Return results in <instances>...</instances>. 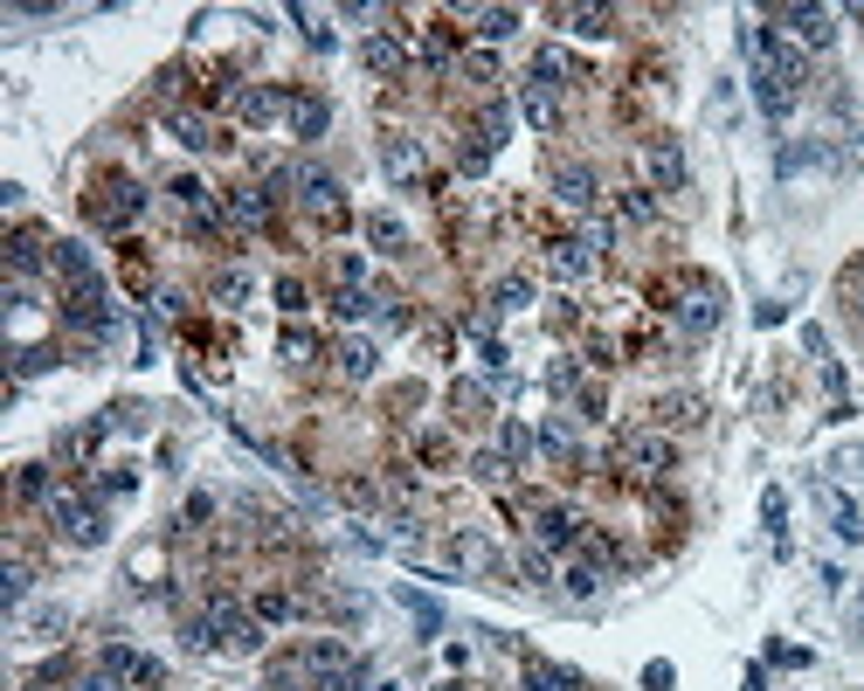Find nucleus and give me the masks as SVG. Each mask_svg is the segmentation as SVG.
<instances>
[{"instance_id": "51", "label": "nucleus", "mask_w": 864, "mask_h": 691, "mask_svg": "<svg viewBox=\"0 0 864 691\" xmlns=\"http://www.w3.org/2000/svg\"><path fill=\"white\" fill-rule=\"evenodd\" d=\"M21 691H62L56 678H28V684H21Z\"/></svg>"}, {"instance_id": "13", "label": "nucleus", "mask_w": 864, "mask_h": 691, "mask_svg": "<svg viewBox=\"0 0 864 691\" xmlns=\"http://www.w3.org/2000/svg\"><path fill=\"white\" fill-rule=\"evenodd\" d=\"M222 222H235V229H264V222H270V194H264V187H235V194H222Z\"/></svg>"}, {"instance_id": "27", "label": "nucleus", "mask_w": 864, "mask_h": 691, "mask_svg": "<svg viewBox=\"0 0 864 691\" xmlns=\"http://www.w3.org/2000/svg\"><path fill=\"white\" fill-rule=\"evenodd\" d=\"M505 132H512V112H505V104H484V112H478V145L491 153V145H505Z\"/></svg>"}, {"instance_id": "4", "label": "nucleus", "mask_w": 864, "mask_h": 691, "mask_svg": "<svg viewBox=\"0 0 864 691\" xmlns=\"http://www.w3.org/2000/svg\"><path fill=\"white\" fill-rule=\"evenodd\" d=\"M49 518H56V532H62V539H77V547H97V539H104L97 505H83L77 491H49Z\"/></svg>"}, {"instance_id": "6", "label": "nucleus", "mask_w": 864, "mask_h": 691, "mask_svg": "<svg viewBox=\"0 0 864 691\" xmlns=\"http://www.w3.org/2000/svg\"><path fill=\"white\" fill-rule=\"evenodd\" d=\"M62 318H70L77 332H104V326H112V305H104V277H97V284H77L70 297H62Z\"/></svg>"}, {"instance_id": "34", "label": "nucleus", "mask_w": 864, "mask_h": 691, "mask_svg": "<svg viewBox=\"0 0 864 691\" xmlns=\"http://www.w3.org/2000/svg\"><path fill=\"white\" fill-rule=\"evenodd\" d=\"M518 567H526L533 588H553V560H547V547H526V553H518Z\"/></svg>"}, {"instance_id": "23", "label": "nucleus", "mask_w": 864, "mask_h": 691, "mask_svg": "<svg viewBox=\"0 0 864 691\" xmlns=\"http://www.w3.org/2000/svg\"><path fill=\"white\" fill-rule=\"evenodd\" d=\"M166 132L180 139L187 153H208V145H222V139H214V125H208L201 112H173V118H166Z\"/></svg>"}, {"instance_id": "16", "label": "nucleus", "mask_w": 864, "mask_h": 691, "mask_svg": "<svg viewBox=\"0 0 864 691\" xmlns=\"http://www.w3.org/2000/svg\"><path fill=\"white\" fill-rule=\"evenodd\" d=\"M49 270H56L70 291H77V284H97V263H91V249H83V243H56V249H49Z\"/></svg>"}, {"instance_id": "49", "label": "nucleus", "mask_w": 864, "mask_h": 691, "mask_svg": "<svg viewBox=\"0 0 864 691\" xmlns=\"http://www.w3.org/2000/svg\"><path fill=\"white\" fill-rule=\"evenodd\" d=\"M622 208H630V222H651V214H657V201H651V194H630Z\"/></svg>"}, {"instance_id": "44", "label": "nucleus", "mask_w": 864, "mask_h": 691, "mask_svg": "<svg viewBox=\"0 0 864 691\" xmlns=\"http://www.w3.org/2000/svg\"><path fill=\"white\" fill-rule=\"evenodd\" d=\"M595 588H602V574H595V567H568V595H581V601H588Z\"/></svg>"}, {"instance_id": "45", "label": "nucleus", "mask_w": 864, "mask_h": 691, "mask_svg": "<svg viewBox=\"0 0 864 691\" xmlns=\"http://www.w3.org/2000/svg\"><path fill=\"white\" fill-rule=\"evenodd\" d=\"M62 622H70V616H62V609H35V616H28V630H35V636H56V630H62Z\"/></svg>"}, {"instance_id": "1", "label": "nucleus", "mask_w": 864, "mask_h": 691, "mask_svg": "<svg viewBox=\"0 0 864 691\" xmlns=\"http://www.w3.org/2000/svg\"><path fill=\"white\" fill-rule=\"evenodd\" d=\"M83 214H91L97 229H132L145 214V187L132 180V173H104V180L91 187V201H83Z\"/></svg>"}, {"instance_id": "43", "label": "nucleus", "mask_w": 864, "mask_h": 691, "mask_svg": "<svg viewBox=\"0 0 864 691\" xmlns=\"http://www.w3.org/2000/svg\"><path fill=\"white\" fill-rule=\"evenodd\" d=\"M332 312H339V318H366V312H374V297H366V291H339Z\"/></svg>"}, {"instance_id": "10", "label": "nucleus", "mask_w": 864, "mask_h": 691, "mask_svg": "<svg viewBox=\"0 0 864 691\" xmlns=\"http://www.w3.org/2000/svg\"><path fill=\"white\" fill-rule=\"evenodd\" d=\"M672 318H678V332H685V339H705L712 326H720V291H691V297H678Z\"/></svg>"}, {"instance_id": "47", "label": "nucleus", "mask_w": 864, "mask_h": 691, "mask_svg": "<svg viewBox=\"0 0 864 691\" xmlns=\"http://www.w3.org/2000/svg\"><path fill=\"white\" fill-rule=\"evenodd\" d=\"M449 401H457V408H484V387L478 380H457V387H449Z\"/></svg>"}, {"instance_id": "9", "label": "nucleus", "mask_w": 864, "mask_h": 691, "mask_svg": "<svg viewBox=\"0 0 864 691\" xmlns=\"http://www.w3.org/2000/svg\"><path fill=\"white\" fill-rule=\"evenodd\" d=\"M533 539H539V547H553V553H568L574 539H581V518L568 505H539L533 512Z\"/></svg>"}, {"instance_id": "36", "label": "nucleus", "mask_w": 864, "mask_h": 691, "mask_svg": "<svg viewBox=\"0 0 864 691\" xmlns=\"http://www.w3.org/2000/svg\"><path fill=\"white\" fill-rule=\"evenodd\" d=\"M539 449H547V457H574V429L568 422H547V429H539Z\"/></svg>"}, {"instance_id": "48", "label": "nucleus", "mask_w": 864, "mask_h": 691, "mask_svg": "<svg viewBox=\"0 0 864 691\" xmlns=\"http://www.w3.org/2000/svg\"><path fill=\"white\" fill-rule=\"evenodd\" d=\"M318 346H312V332H284V360H312Z\"/></svg>"}, {"instance_id": "11", "label": "nucleus", "mask_w": 864, "mask_h": 691, "mask_svg": "<svg viewBox=\"0 0 864 691\" xmlns=\"http://www.w3.org/2000/svg\"><path fill=\"white\" fill-rule=\"evenodd\" d=\"M643 173H651L657 187H685V153H678V139H643Z\"/></svg>"}, {"instance_id": "40", "label": "nucleus", "mask_w": 864, "mask_h": 691, "mask_svg": "<svg viewBox=\"0 0 864 691\" xmlns=\"http://www.w3.org/2000/svg\"><path fill=\"white\" fill-rule=\"evenodd\" d=\"M830 470H837V478H864V443L837 449V457H830Z\"/></svg>"}, {"instance_id": "41", "label": "nucleus", "mask_w": 864, "mask_h": 691, "mask_svg": "<svg viewBox=\"0 0 864 691\" xmlns=\"http://www.w3.org/2000/svg\"><path fill=\"white\" fill-rule=\"evenodd\" d=\"M526 297H533V284H526V277H505V284H499V312H518Z\"/></svg>"}, {"instance_id": "19", "label": "nucleus", "mask_w": 864, "mask_h": 691, "mask_svg": "<svg viewBox=\"0 0 864 691\" xmlns=\"http://www.w3.org/2000/svg\"><path fill=\"white\" fill-rule=\"evenodd\" d=\"M449 560L470 567V574H491V567H499V547H491L484 532H457V539H449Z\"/></svg>"}, {"instance_id": "3", "label": "nucleus", "mask_w": 864, "mask_h": 691, "mask_svg": "<svg viewBox=\"0 0 864 691\" xmlns=\"http://www.w3.org/2000/svg\"><path fill=\"white\" fill-rule=\"evenodd\" d=\"M208 643H222V651L249 657L256 643H264V630H256V616H243L229 595H214V601H208Z\"/></svg>"}, {"instance_id": "26", "label": "nucleus", "mask_w": 864, "mask_h": 691, "mask_svg": "<svg viewBox=\"0 0 864 691\" xmlns=\"http://www.w3.org/2000/svg\"><path fill=\"white\" fill-rule=\"evenodd\" d=\"M360 56H366V70H374V77H395V70H401V62H408L395 35H374V42H366V49H360Z\"/></svg>"}, {"instance_id": "8", "label": "nucleus", "mask_w": 864, "mask_h": 691, "mask_svg": "<svg viewBox=\"0 0 864 691\" xmlns=\"http://www.w3.org/2000/svg\"><path fill=\"white\" fill-rule=\"evenodd\" d=\"M104 671H112L118 684H166V664L145 657V651H125V643H112V651H104Z\"/></svg>"}, {"instance_id": "21", "label": "nucleus", "mask_w": 864, "mask_h": 691, "mask_svg": "<svg viewBox=\"0 0 864 691\" xmlns=\"http://www.w3.org/2000/svg\"><path fill=\"white\" fill-rule=\"evenodd\" d=\"M326 125H332V104L326 97H291V132L297 139H326Z\"/></svg>"}, {"instance_id": "37", "label": "nucleus", "mask_w": 864, "mask_h": 691, "mask_svg": "<svg viewBox=\"0 0 864 691\" xmlns=\"http://www.w3.org/2000/svg\"><path fill=\"white\" fill-rule=\"evenodd\" d=\"M464 77L470 83H499V56H491V49H470L464 56Z\"/></svg>"}, {"instance_id": "35", "label": "nucleus", "mask_w": 864, "mask_h": 691, "mask_svg": "<svg viewBox=\"0 0 864 691\" xmlns=\"http://www.w3.org/2000/svg\"><path fill=\"white\" fill-rule=\"evenodd\" d=\"M470 470H478L484 484H505L512 478V457H505V449H484V457H470Z\"/></svg>"}, {"instance_id": "18", "label": "nucleus", "mask_w": 864, "mask_h": 691, "mask_svg": "<svg viewBox=\"0 0 864 691\" xmlns=\"http://www.w3.org/2000/svg\"><path fill=\"white\" fill-rule=\"evenodd\" d=\"M277 112H291V97L264 91V83H249V91H235V118H243V125H270Z\"/></svg>"}, {"instance_id": "14", "label": "nucleus", "mask_w": 864, "mask_h": 691, "mask_svg": "<svg viewBox=\"0 0 864 691\" xmlns=\"http://www.w3.org/2000/svg\"><path fill=\"white\" fill-rule=\"evenodd\" d=\"M518 112H526V125H533V132H553V125H560V91L533 77L526 91H518Z\"/></svg>"}, {"instance_id": "50", "label": "nucleus", "mask_w": 864, "mask_h": 691, "mask_svg": "<svg viewBox=\"0 0 864 691\" xmlns=\"http://www.w3.org/2000/svg\"><path fill=\"white\" fill-rule=\"evenodd\" d=\"M83 691H118V678H112V671H104V678H91V684H83Z\"/></svg>"}, {"instance_id": "42", "label": "nucleus", "mask_w": 864, "mask_h": 691, "mask_svg": "<svg viewBox=\"0 0 864 691\" xmlns=\"http://www.w3.org/2000/svg\"><path fill=\"white\" fill-rule=\"evenodd\" d=\"M657 415H664V422H699V401H691V395H672Z\"/></svg>"}, {"instance_id": "25", "label": "nucleus", "mask_w": 864, "mask_h": 691, "mask_svg": "<svg viewBox=\"0 0 864 691\" xmlns=\"http://www.w3.org/2000/svg\"><path fill=\"white\" fill-rule=\"evenodd\" d=\"M816 499H824V512H830V526H837V539H864V518H857V505L844 499V491H830V484H816Z\"/></svg>"}, {"instance_id": "5", "label": "nucleus", "mask_w": 864, "mask_h": 691, "mask_svg": "<svg viewBox=\"0 0 864 691\" xmlns=\"http://www.w3.org/2000/svg\"><path fill=\"white\" fill-rule=\"evenodd\" d=\"M837 166V145L830 139H789L774 153V180H803V173H830Z\"/></svg>"}, {"instance_id": "22", "label": "nucleus", "mask_w": 864, "mask_h": 691, "mask_svg": "<svg viewBox=\"0 0 864 691\" xmlns=\"http://www.w3.org/2000/svg\"><path fill=\"white\" fill-rule=\"evenodd\" d=\"M42 263H49V256H42V235H35V229H21L14 243H8V270H14V284H28Z\"/></svg>"}, {"instance_id": "39", "label": "nucleus", "mask_w": 864, "mask_h": 691, "mask_svg": "<svg viewBox=\"0 0 864 691\" xmlns=\"http://www.w3.org/2000/svg\"><path fill=\"white\" fill-rule=\"evenodd\" d=\"M499 449H505V457H512V470H518V464H526V449H533V436H526L518 422H505V429H499Z\"/></svg>"}, {"instance_id": "28", "label": "nucleus", "mask_w": 864, "mask_h": 691, "mask_svg": "<svg viewBox=\"0 0 864 691\" xmlns=\"http://www.w3.org/2000/svg\"><path fill=\"white\" fill-rule=\"evenodd\" d=\"M339 374L346 380H366V374H374V346H366V339H346L339 346Z\"/></svg>"}, {"instance_id": "30", "label": "nucleus", "mask_w": 864, "mask_h": 691, "mask_svg": "<svg viewBox=\"0 0 864 691\" xmlns=\"http://www.w3.org/2000/svg\"><path fill=\"white\" fill-rule=\"evenodd\" d=\"M395 595H401V609H408V616H416V622H422V630H429V636H436V630H443V609H436V601H429V595H416V588H395Z\"/></svg>"}, {"instance_id": "17", "label": "nucleus", "mask_w": 864, "mask_h": 691, "mask_svg": "<svg viewBox=\"0 0 864 691\" xmlns=\"http://www.w3.org/2000/svg\"><path fill=\"white\" fill-rule=\"evenodd\" d=\"M553 201H568V208H595V166H560L553 173Z\"/></svg>"}, {"instance_id": "33", "label": "nucleus", "mask_w": 864, "mask_h": 691, "mask_svg": "<svg viewBox=\"0 0 864 691\" xmlns=\"http://www.w3.org/2000/svg\"><path fill=\"white\" fill-rule=\"evenodd\" d=\"M526 691H574V678L553 671V664H526Z\"/></svg>"}, {"instance_id": "2", "label": "nucleus", "mask_w": 864, "mask_h": 691, "mask_svg": "<svg viewBox=\"0 0 864 691\" xmlns=\"http://www.w3.org/2000/svg\"><path fill=\"white\" fill-rule=\"evenodd\" d=\"M616 457H622V470H637V478H664V470L678 464V443L664 436V429H630V436L616 443Z\"/></svg>"}, {"instance_id": "20", "label": "nucleus", "mask_w": 864, "mask_h": 691, "mask_svg": "<svg viewBox=\"0 0 864 691\" xmlns=\"http://www.w3.org/2000/svg\"><path fill=\"white\" fill-rule=\"evenodd\" d=\"M381 166H387V180H401V187H408V180H422V153H416V139H401V132H395V139L381 145Z\"/></svg>"}, {"instance_id": "29", "label": "nucleus", "mask_w": 864, "mask_h": 691, "mask_svg": "<svg viewBox=\"0 0 864 691\" xmlns=\"http://www.w3.org/2000/svg\"><path fill=\"white\" fill-rule=\"evenodd\" d=\"M28 588H35L28 560H8V574H0V601H8V609H21V601H28Z\"/></svg>"}, {"instance_id": "7", "label": "nucleus", "mask_w": 864, "mask_h": 691, "mask_svg": "<svg viewBox=\"0 0 864 691\" xmlns=\"http://www.w3.org/2000/svg\"><path fill=\"white\" fill-rule=\"evenodd\" d=\"M291 187H297V201H305L312 214H332L339 222V180L326 166H291Z\"/></svg>"}, {"instance_id": "32", "label": "nucleus", "mask_w": 864, "mask_h": 691, "mask_svg": "<svg viewBox=\"0 0 864 691\" xmlns=\"http://www.w3.org/2000/svg\"><path fill=\"white\" fill-rule=\"evenodd\" d=\"M512 28H518V8H484V14H478V35H484V42H505Z\"/></svg>"}, {"instance_id": "24", "label": "nucleus", "mask_w": 864, "mask_h": 691, "mask_svg": "<svg viewBox=\"0 0 864 691\" xmlns=\"http://www.w3.org/2000/svg\"><path fill=\"white\" fill-rule=\"evenodd\" d=\"M553 21H560V28H574V35H588V42H602V35L616 28L609 8H553Z\"/></svg>"}, {"instance_id": "15", "label": "nucleus", "mask_w": 864, "mask_h": 691, "mask_svg": "<svg viewBox=\"0 0 864 691\" xmlns=\"http://www.w3.org/2000/svg\"><path fill=\"white\" fill-rule=\"evenodd\" d=\"M782 21L809 42V49H830V42H837V14L830 8H782Z\"/></svg>"}, {"instance_id": "12", "label": "nucleus", "mask_w": 864, "mask_h": 691, "mask_svg": "<svg viewBox=\"0 0 864 691\" xmlns=\"http://www.w3.org/2000/svg\"><path fill=\"white\" fill-rule=\"evenodd\" d=\"M547 270L560 277V284H581V277H588V270H595V249H588V243H581V235H560V243L547 249Z\"/></svg>"}, {"instance_id": "31", "label": "nucleus", "mask_w": 864, "mask_h": 691, "mask_svg": "<svg viewBox=\"0 0 864 691\" xmlns=\"http://www.w3.org/2000/svg\"><path fill=\"white\" fill-rule=\"evenodd\" d=\"M366 235H374L381 249H408V229L395 222V214H366Z\"/></svg>"}, {"instance_id": "46", "label": "nucleus", "mask_w": 864, "mask_h": 691, "mask_svg": "<svg viewBox=\"0 0 864 691\" xmlns=\"http://www.w3.org/2000/svg\"><path fill=\"white\" fill-rule=\"evenodd\" d=\"M249 291V277L243 270H229V277H214V297H229V305H235V297H243Z\"/></svg>"}, {"instance_id": "38", "label": "nucleus", "mask_w": 864, "mask_h": 691, "mask_svg": "<svg viewBox=\"0 0 864 691\" xmlns=\"http://www.w3.org/2000/svg\"><path fill=\"white\" fill-rule=\"evenodd\" d=\"M284 616H297V601H291V595H277V588H270V595H256V622H284Z\"/></svg>"}]
</instances>
